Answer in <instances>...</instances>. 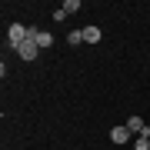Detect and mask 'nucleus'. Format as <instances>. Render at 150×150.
<instances>
[{
	"label": "nucleus",
	"instance_id": "obj_1",
	"mask_svg": "<svg viewBox=\"0 0 150 150\" xmlns=\"http://www.w3.org/2000/svg\"><path fill=\"white\" fill-rule=\"evenodd\" d=\"M27 37H30V27H23V23H10V30H7V43H10L13 50L20 47Z\"/></svg>",
	"mask_w": 150,
	"mask_h": 150
},
{
	"label": "nucleus",
	"instance_id": "obj_2",
	"mask_svg": "<svg viewBox=\"0 0 150 150\" xmlns=\"http://www.w3.org/2000/svg\"><path fill=\"white\" fill-rule=\"evenodd\" d=\"M17 54H20V60H27V64H30V60H37L40 47H37V40H33V37H27L20 47H17Z\"/></svg>",
	"mask_w": 150,
	"mask_h": 150
},
{
	"label": "nucleus",
	"instance_id": "obj_3",
	"mask_svg": "<svg viewBox=\"0 0 150 150\" xmlns=\"http://www.w3.org/2000/svg\"><path fill=\"white\" fill-rule=\"evenodd\" d=\"M30 37L37 40V47H40V50L54 47V33H50V30H33V27H30Z\"/></svg>",
	"mask_w": 150,
	"mask_h": 150
},
{
	"label": "nucleus",
	"instance_id": "obj_4",
	"mask_svg": "<svg viewBox=\"0 0 150 150\" xmlns=\"http://www.w3.org/2000/svg\"><path fill=\"white\" fill-rule=\"evenodd\" d=\"M130 137H134V134L127 130V123H123V127H113V130H110V140H113V144H134Z\"/></svg>",
	"mask_w": 150,
	"mask_h": 150
},
{
	"label": "nucleus",
	"instance_id": "obj_5",
	"mask_svg": "<svg viewBox=\"0 0 150 150\" xmlns=\"http://www.w3.org/2000/svg\"><path fill=\"white\" fill-rule=\"evenodd\" d=\"M100 37H103L100 27H83V40L87 43H100Z\"/></svg>",
	"mask_w": 150,
	"mask_h": 150
},
{
	"label": "nucleus",
	"instance_id": "obj_6",
	"mask_svg": "<svg viewBox=\"0 0 150 150\" xmlns=\"http://www.w3.org/2000/svg\"><path fill=\"white\" fill-rule=\"evenodd\" d=\"M60 10H64L67 17H70V13H77V10H80V0H67V4L60 7Z\"/></svg>",
	"mask_w": 150,
	"mask_h": 150
},
{
	"label": "nucleus",
	"instance_id": "obj_7",
	"mask_svg": "<svg viewBox=\"0 0 150 150\" xmlns=\"http://www.w3.org/2000/svg\"><path fill=\"white\" fill-rule=\"evenodd\" d=\"M67 43H74V47L83 43V30H70V33H67Z\"/></svg>",
	"mask_w": 150,
	"mask_h": 150
},
{
	"label": "nucleus",
	"instance_id": "obj_8",
	"mask_svg": "<svg viewBox=\"0 0 150 150\" xmlns=\"http://www.w3.org/2000/svg\"><path fill=\"white\" fill-rule=\"evenodd\" d=\"M134 150H150V137H137L134 140Z\"/></svg>",
	"mask_w": 150,
	"mask_h": 150
}]
</instances>
